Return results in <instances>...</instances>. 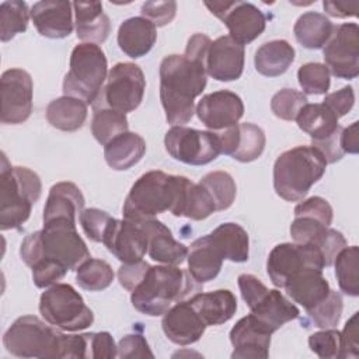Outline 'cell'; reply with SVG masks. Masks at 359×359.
Here are the masks:
<instances>
[{"label": "cell", "mask_w": 359, "mask_h": 359, "mask_svg": "<svg viewBox=\"0 0 359 359\" xmlns=\"http://www.w3.org/2000/svg\"><path fill=\"white\" fill-rule=\"evenodd\" d=\"M212 39L194 34L184 55H168L160 63V101L165 119L172 126H184L195 114V98L208 83L206 56Z\"/></svg>", "instance_id": "6da1fadb"}, {"label": "cell", "mask_w": 359, "mask_h": 359, "mask_svg": "<svg viewBox=\"0 0 359 359\" xmlns=\"http://www.w3.org/2000/svg\"><path fill=\"white\" fill-rule=\"evenodd\" d=\"M20 257L29 268L42 259H52L69 271H77L84 261L91 258L84 240L77 233L76 223L67 220L43 223L42 230L25 236Z\"/></svg>", "instance_id": "7a4b0ae2"}, {"label": "cell", "mask_w": 359, "mask_h": 359, "mask_svg": "<svg viewBox=\"0 0 359 359\" xmlns=\"http://www.w3.org/2000/svg\"><path fill=\"white\" fill-rule=\"evenodd\" d=\"M201 289L202 285L177 265H150L132 290L130 302L139 313L157 317L163 316L172 303L185 300Z\"/></svg>", "instance_id": "3957f363"}, {"label": "cell", "mask_w": 359, "mask_h": 359, "mask_svg": "<svg viewBox=\"0 0 359 359\" xmlns=\"http://www.w3.org/2000/svg\"><path fill=\"white\" fill-rule=\"evenodd\" d=\"M324 154L314 146H296L283 151L273 164V188L287 202L302 201L321 180L327 168Z\"/></svg>", "instance_id": "277c9868"}, {"label": "cell", "mask_w": 359, "mask_h": 359, "mask_svg": "<svg viewBox=\"0 0 359 359\" xmlns=\"http://www.w3.org/2000/svg\"><path fill=\"white\" fill-rule=\"evenodd\" d=\"M42 184L36 172L27 167H13L1 153L0 164V230L20 229L38 202Z\"/></svg>", "instance_id": "5b68a950"}, {"label": "cell", "mask_w": 359, "mask_h": 359, "mask_svg": "<svg viewBox=\"0 0 359 359\" xmlns=\"http://www.w3.org/2000/svg\"><path fill=\"white\" fill-rule=\"evenodd\" d=\"M178 175L151 170L140 175L132 185L123 208V219L143 222L171 210L177 196Z\"/></svg>", "instance_id": "8992f818"}, {"label": "cell", "mask_w": 359, "mask_h": 359, "mask_svg": "<svg viewBox=\"0 0 359 359\" xmlns=\"http://www.w3.org/2000/svg\"><path fill=\"white\" fill-rule=\"evenodd\" d=\"M108 77L104 50L95 43H79L70 55V69L63 80V95L74 97L93 105Z\"/></svg>", "instance_id": "52a82bcc"}, {"label": "cell", "mask_w": 359, "mask_h": 359, "mask_svg": "<svg viewBox=\"0 0 359 359\" xmlns=\"http://www.w3.org/2000/svg\"><path fill=\"white\" fill-rule=\"evenodd\" d=\"M62 332L35 316L18 317L3 335L6 351L18 358L59 359Z\"/></svg>", "instance_id": "ba28073f"}, {"label": "cell", "mask_w": 359, "mask_h": 359, "mask_svg": "<svg viewBox=\"0 0 359 359\" xmlns=\"http://www.w3.org/2000/svg\"><path fill=\"white\" fill-rule=\"evenodd\" d=\"M43 320L60 331H80L94 323V313L83 296L69 283H55L39 297Z\"/></svg>", "instance_id": "9c48e42d"}, {"label": "cell", "mask_w": 359, "mask_h": 359, "mask_svg": "<svg viewBox=\"0 0 359 359\" xmlns=\"http://www.w3.org/2000/svg\"><path fill=\"white\" fill-rule=\"evenodd\" d=\"M146 79L143 70L129 62H119L108 73L107 81L93 104L94 108H111L128 114L135 111L143 101Z\"/></svg>", "instance_id": "30bf717a"}, {"label": "cell", "mask_w": 359, "mask_h": 359, "mask_svg": "<svg viewBox=\"0 0 359 359\" xmlns=\"http://www.w3.org/2000/svg\"><path fill=\"white\" fill-rule=\"evenodd\" d=\"M167 153L177 161L189 165H205L222 154L220 139L213 130L172 126L164 136Z\"/></svg>", "instance_id": "8fae6325"}, {"label": "cell", "mask_w": 359, "mask_h": 359, "mask_svg": "<svg viewBox=\"0 0 359 359\" xmlns=\"http://www.w3.org/2000/svg\"><path fill=\"white\" fill-rule=\"evenodd\" d=\"M325 266L321 251L311 244L282 243L275 245L266 259V272L276 287L285 285L296 275L309 271H323Z\"/></svg>", "instance_id": "7c38bea8"}, {"label": "cell", "mask_w": 359, "mask_h": 359, "mask_svg": "<svg viewBox=\"0 0 359 359\" xmlns=\"http://www.w3.org/2000/svg\"><path fill=\"white\" fill-rule=\"evenodd\" d=\"M323 57L330 74L351 80L359 74V27L355 22L334 25L323 46Z\"/></svg>", "instance_id": "4fadbf2b"}, {"label": "cell", "mask_w": 359, "mask_h": 359, "mask_svg": "<svg viewBox=\"0 0 359 359\" xmlns=\"http://www.w3.org/2000/svg\"><path fill=\"white\" fill-rule=\"evenodd\" d=\"M1 123L20 125L32 112L34 84L28 72L8 69L1 74Z\"/></svg>", "instance_id": "5bb4252c"}, {"label": "cell", "mask_w": 359, "mask_h": 359, "mask_svg": "<svg viewBox=\"0 0 359 359\" xmlns=\"http://www.w3.org/2000/svg\"><path fill=\"white\" fill-rule=\"evenodd\" d=\"M102 244L115 255L122 264H132L142 261L147 252V236L140 223L114 219L111 220Z\"/></svg>", "instance_id": "9a60e30c"}, {"label": "cell", "mask_w": 359, "mask_h": 359, "mask_svg": "<svg viewBox=\"0 0 359 359\" xmlns=\"http://www.w3.org/2000/svg\"><path fill=\"white\" fill-rule=\"evenodd\" d=\"M275 331L252 313L240 318L230 331L233 359H266Z\"/></svg>", "instance_id": "2e32d148"}, {"label": "cell", "mask_w": 359, "mask_h": 359, "mask_svg": "<svg viewBox=\"0 0 359 359\" xmlns=\"http://www.w3.org/2000/svg\"><path fill=\"white\" fill-rule=\"evenodd\" d=\"M195 112L208 129L219 132L238 123L244 115V104L236 93L219 90L203 95Z\"/></svg>", "instance_id": "e0dca14e"}, {"label": "cell", "mask_w": 359, "mask_h": 359, "mask_svg": "<svg viewBox=\"0 0 359 359\" xmlns=\"http://www.w3.org/2000/svg\"><path fill=\"white\" fill-rule=\"evenodd\" d=\"M289 230L294 243L316 245L323 254L325 266H331L337 254L346 247V240L341 231L309 216H294Z\"/></svg>", "instance_id": "ac0fdd59"}, {"label": "cell", "mask_w": 359, "mask_h": 359, "mask_svg": "<svg viewBox=\"0 0 359 359\" xmlns=\"http://www.w3.org/2000/svg\"><path fill=\"white\" fill-rule=\"evenodd\" d=\"M216 133L220 139L222 153L231 156V158L240 163L254 161L264 153L265 133L254 123H237Z\"/></svg>", "instance_id": "d6986e66"}, {"label": "cell", "mask_w": 359, "mask_h": 359, "mask_svg": "<svg viewBox=\"0 0 359 359\" xmlns=\"http://www.w3.org/2000/svg\"><path fill=\"white\" fill-rule=\"evenodd\" d=\"M244 45L230 35L212 41L206 56V73L217 81H233L241 77L244 70Z\"/></svg>", "instance_id": "ffe728a7"}, {"label": "cell", "mask_w": 359, "mask_h": 359, "mask_svg": "<svg viewBox=\"0 0 359 359\" xmlns=\"http://www.w3.org/2000/svg\"><path fill=\"white\" fill-rule=\"evenodd\" d=\"M206 324L188 300L177 302L170 307L161 320L165 337L177 345H191L203 335Z\"/></svg>", "instance_id": "44dd1931"}, {"label": "cell", "mask_w": 359, "mask_h": 359, "mask_svg": "<svg viewBox=\"0 0 359 359\" xmlns=\"http://www.w3.org/2000/svg\"><path fill=\"white\" fill-rule=\"evenodd\" d=\"M73 3L62 0L38 1L31 7V20L36 31L46 38L62 39L72 34Z\"/></svg>", "instance_id": "7402d4cb"}, {"label": "cell", "mask_w": 359, "mask_h": 359, "mask_svg": "<svg viewBox=\"0 0 359 359\" xmlns=\"http://www.w3.org/2000/svg\"><path fill=\"white\" fill-rule=\"evenodd\" d=\"M222 21L227 27L230 36L241 45L257 39L266 27L265 14L252 3L245 1H231Z\"/></svg>", "instance_id": "603a6c76"}, {"label": "cell", "mask_w": 359, "mask_h": 359, "mask_svg": "<svg viewBox=\"0 0 359 359\" xmlns=\"http://www.w3.org/2000/svg\"><path fill=\"white\" fill-rule=\"evenodd\" d=\"M147 236V254L165 265H180L188 257V247L172 237L171 230L157 219L139 222Z\"/></svg>", "instance_id": "cb8c5ba5"}, {"label": "cell", "mask_w": 359, "mask_h": 359, "mask_svg": "<svg viewBox=\"0 0 359 359\" xmlns=\"http://www.w3.org/2000/svg\"><path fill=\"white\" fill-rule=\"evenodd\" d=\"M170 212L177 217L203 220L216 212V205L210 194L201 184L178 175L177 196Z\"/></svg>", "instance_id": "d4e9b609"}, {"label": "cell", "mask_w": 359, "mask_h": 359, "mask_svg": "<svg viewBox=\"0 0 359 359\" xmlns=\"http://www.w3.org/2000/svg\"><path fill=\"white\" fill-rule=\"evenodd\" d=\"M84 196L76 184L70 181L56 182L52 185L43 208V223L53 220L76 223V217L84 210Z\"/></svg>", "instance_id": "484cf974"}, {"label": "cell", "mask_w": 359, "mask_h": 359, "mask_svg": "<svg viewBox=\"0 0 359 359\" xmlns=\"http://www.w3.org/2000/svg\"><path fill=\"white\" fill-rule=\"evenodd\" d=\"M76 32L77 38L87 43H102L107 41L111 22L108 15L102 11L101 1H74Z\"/></svg>", "instance_id": "4316f807"}, {"label": "cell", "mask_w": 359, "mask_h": 359, "mask_svg": "<svg viewBox=\"0 0 359 359\" xmlns=\"http://www.w3.org/2000/svg\"><path fill=\"white\" fill-rule=\"evenodd\" d=\"M156 39L157 31L154 24L142 15L125 20L118 29V45L132 59L147 55L154 46Z\"/></svg>", "instance_id": "83f0119b"}, {"label": "cell", "mask_w": 359, "mask_h": 359, "mask_svg": "<svg viewBox=\"0 0 359 359\" xmlns=\"http://www.w3.org/2000/svg\"><path fill=\"white\" fill-rule=\"evenodd\" d=\"M191 306L202 317L206 325H220L227 323L237 310V299L229 289L195 293L189 300Z\"/></svg>", "instance_id": "f1b7e54d"}, {"label": "cell", "mask_w": 359, "mask_h": 359, "mask_svg": "<svg viewBox=\"0 0 359 359\" xmlns=\"http://www.w3.org/2000/svg\"><path fill=\"white\" fill-rule=\"evenodd\" d=\"M188 272L201 285L213 280L223 265V258L209 234L196 238L188 248Z\"/></svg>", "instance_id": "f546056e"}, {"label": "cell", "mask_w": 359, "mask_h": 359, "mask_svg": "<svg viewBox=\"0 0 359 359\" xmlns=\"http://www.w3.org/2000/svg\"><path fill=\"white\" fill-rule=\"evenodd\" d=\"M286 294L303 306L307 311L321 303L330 293L331 287L328 280L323 276V271L309 269L292 278L283 287Z\"/></svg>", "instance_id": "4dcf8cb0"}, {"label": "cell", "mask_w": 359, "mask_h": 359, "mask_svg": "<svg viewBox=\"0 0 359 359\" xmlns=\"http://www.w3.org/2000/svg\"><path fill=\"white\" fill-rule=\"evenodd\" d=\"M251 313L278 331L286 323L296 320L300 314L296 304H293L278 289H268L251 307Z\"/></svg>", "instance_id": "1f68e13d"}, {"label": "cell", "mask_w": 359, "mask_h": 359, "mask_svg": "<svg viewBox=\"0 0 359 359\" xmlns=\"http://www.w3.org/2000/svg\"><path fill=\"white\" fill-rule=\"evenodd\" d=\"M146 153L144 139L135 132H125L114 137L104 146V158L107 164L116 171L132 168Z\"/></svg>", "instance_id": "d6a6232c"}, {"label": "cell", "mask_w": 359, "mask_h": 359, "mask_svg": "<svg viewBox=\"0 0 359 359\" xmlns=\"http://www.w3.org/2000/svg\"><path fill=\"white\" fill-rule=\"evenodd\" d=\"M209 237L223 259L245 262L250 255V240L247 231L237 223L227 222L217 226Z\"/></svg>", "instance_id": "836d02e7"}, {"label": "cell", "mask_w": 359, "mask_h": 359, "mask_svg": "<svg viewBox=\"0 0 359 359\" xmlns=\"http://www.w3.org/2000/svg\"><path fill=\"white\" fill-rule=\"evenodd\" d=\"M294 53V48L285 39L265 42L255 52V70L266 77H278L293 63Z\"/></svg>", "instance_id": "e575fe53"}, {"label": "cell", "mask_w": 359, "mask_h": 359, "mask_svg": "<svg viewBox=\"0 0 359 359\" xmlns=\"http://www.w3.org/2000/svg\"><path fill=\"white\" fill-rule=\"evenodd\" d=\"M88 114V105L74 97L62 95L52 100L46 107V119L48 122L63 132L79 130Z\"/></svg>", "instance_id": "d590c367"}, {"label": "cell", "mask_w": 359, "mask_h": 359, "mask_svg": "<svg viewBox=\"0 0 359 359\" xmlns=\"http://www.w3.org/2000/svg\"><path fill=\"white\" fill-rule=\"evenodd\" d=\"M338 116L325 104H306L297 114V126L306 132L313 142L324 140L339 128Z\"/></svg>", "instance_id": "8d00e7d4"}, {"label": "cell", "mask_w": 359, "mask_h": 359, "mask_svg": "<svg viewBox=\"0 0 359 359\" xmlns=\"http://www.w3.org/2000/svg\"><path fill=\"white\" fill-rule=\"evenodd\" d=\"M334 24L324 14L317 11L303 13L293 27L296 41L307 49H320L330 39Z\"/></svg>", "instance_id": "74e56055"}, {"label": "cell", "mask_w": 359, "mask_h": 359, "mask_svg": "<svg viewBox=\"0 0 359 359\" xmlns=\"http://www.w3.org/2000/svg\"><path fill=\"white\" fill-rule=\"evenodd\" d=\"M335 276L341 292L359 296V250L356 245L344 247L334 259Z\"/></svg>", "instance_id": "f35d334b"}, {"label": "cell", "mask_w": 359, "mask_h": 359, "mask_svg": "<svg viewBox=\"0 0 359 359\" xmlns=\"http://www.w3.org/2000/svg\"><path fill=\"white\" fill-rule=\"evenodd\" d=\"M128 132L126 115L111 108H94L91 133L100 144H107L121 133Z\"/></svg>", "instance_id": "ab89813d"}, {"label": "cell", "mask_w": 359, "mask_h": 359, "mask_svg": "<svg viewBox=\"0 0 359 359\" xmlns=\"http://www.w3.org/2000/svg\"><path fill=\"white\" fill-rule=\"evenodd\" d=\"M114 271L104 259L88 258L76 271V282L84 290L98 292L107 289L114 280Z\"/></svg>", "instance_id": "60d3db41"}, {"label": "cell", "mask_w": 359, "mask_h": 359, "mask_svg": "<svg viewBox=\"0 0 359 359\" xmlns=\"http://www.w3.org/2000/svg\"><path fill=\"white\" fill-rule=\"evenodd\" d=\"M31 11L25 1L11 0L0 4V38L1 42L13 39L27 29Z\"/></svg>", "instance_id": "b9f144b4"}, {"label": "cell", "mask_w": 359, "mask_h": 359, "mask_svg": "<svg viewBox=\"0 0 359 359\" xmlns=\"http://www.w3.org/2000/svg\"><path fill=\"white\" fill-rule=\"evenodd\" d=\"M199 184L210 194L215 201L216 210L229 209L237 195V187L233 177L226 171L208 172Z\"/></svg>", "instance_id": "7bdbcfd3"}, {"label": "cell", "mask_w": 359, "mask_h": 359, "mask_svg": "<svg viewBox=\"0 0 359 359\" xmlns=\"http://www.w3.org/2000/svg\"><path fill=\"white\" fill-rule=\"evenodd\" d=\"M297 80L303 94L320 95L330 90V70L325 65L309 62L299 67Z\"/></svg>", "instance_id": "ee69618b"}, {"label": "cell", "mask_w": 359, "mask_h": 359, "mask_svg": "<svg viewBox=\"0 0 359 359\" xmlns=\"http://www.w3.org/2000/svg\"><path fill=\"white\" fill-rule=\"evenodd\" d=\"M342 309L344 302L341 294L337 290L331 289L328 296L321 303L307 310V314L316 327L325 330L338 325L342 316Z\"/></svg>", "instance_id": "f6af8a7d"}, {"label": "cell", "mask_w": 359, "mask_h": 359, "mask_svg": "<svg viewBox=\"0 0 359 359\" xmlns=\"http://www.w3.org/2000/svg\"><path fill=\"white\" fill-rule=\"evenodd\" d=\"M307 104V97L293 88H282L273 94L271 109L275 116L283 121H294L299 111Z\"/></svg>", "instance_id": "bcb514c9"}, {"label": "cell", "mask_w": 359, "mask_h": 359, "mask_svg": "<svg viewBox=\"0 0 359 359\" xmlns=\"http://www.w3.org/2000/svg\"><path fill=\"white\" fill-rule=\"evenodd\" d=\"M309 346L321 359H337L341 353V332L334 328L317 331L309 337Z\"/></svg>", "instance_id": "7dc6e473"}, {"label": "cell", "mask_w": 359, "mask_h": 359, "mask_svg": "<svg viewBox=\"0 0 359 359\" xmlns=\"http://www.w3.org/2000/svg\"><path fill=\"white\" fill-rule=\"evenodd\" d=\"M79 220L81 224V229L84 231V234L94 243H102L104 240V234L112 220V217L97 208H90V209H84L80 215H79Z\"/></svg>", "instance_id": "c3c4849f"}, {"label": "cell", "mask_w": 359, "mask_h": 359, "mask_svg": "<svg viewBox=\"0 0 359 359\" xmlns=\"http://www.w3.org/2000/svg\"><path fill=\"white\" fill-rule=\"evenodd\" d=\"M31 269H32V280L35 286L39 289H45L57 283L69 272L66 266L52 259H42L36 262L34 266H31Z\"/></svg>", "instance_id": "681fc988"}, {"label": "cell", "mask_w": 359, "mask_h": 359, "mask_svg": "<svg viewBox=\"0 0 359 359\" xmlns=\"http://www.w3.org/2000/svg\"><path fill=\"white\" fill-rule=\"evenodd\" d=\"M294 216H309L318 220L324 226H330L334 213L328 201L321 196H311L294 208Z\"/></svg>", "instance_id": "f907efd6"}, {"label": "cell", "mask_w": 359, "mask_h": 359, "mask_svg": "<svg viewBox=\"0 0 359 359\" xmlns=\"http://www.w3.org/2000/svg\"><path fill=\"white\" fill-rule=\"evenodd\" d=\"M142 17L147 18L154 27H164L170 24L177 13V3L170 1H146L140 8Z\"/></svg>", "instance_id": "816d5d0a"}, {"label": "cell", "mask_w": 359, "mask_h": 359, "mask_svg": "<svg viewBox=\"0 0 359 359\" xmlns=\"http://www.w3.org/2000/svg\"><path fill=\"white\" fill-rule=\"evenodd\" d=\"M116 356L121 359L154 358L146 338L140 334L125 335L116 345Z\"/></svg>", "instance_id": "f5cc1de1"}, {"label": "cell", "mask_w": 359, "mask_h": 359, "mask_svg": "<svg viewBox=\"0 0 359 359\" xmlns=\"http://www.w3.org/2000/svg\"><path fill=\"white\" fill-rule=\"evenodd\" d=\"M90 335L91 332L67 335L62 332L59 359L60 358H90Z\"/></svg>", "instance_id": "db71d44e"}, {"label": "cell", "mask_w": 359, "mask_h": 359, "mask_svg": "<svg viewBox=\"0 0 359 359\" xmlns=\"http://www.w3.org/2000/svg\"><path fill=\"white\" fill-rule=\"evenodd\" d=\"M358 317L359 313H353L352 317L346 321L344 330L341 331V353L339 358H359V330H358Z\"/></svg>", "instance_id": "11a10c76"}, {"label": "cell", "mask_w": 359, "mask_h": 359, "mask_svg": "<svg viewBox=\"0 0 359 359\" xmlns=\"http://www.w3.org/2000/svg\"><path fill=\"white\" fill-rule=\"evenodd\" d=\"M323 104H325L338 118L346 115L355 104V93L352 86H345L341 90L325 95Z\"/></svg>", "instance_id": "9f6ffc18"}, {"label": "cell", "mask_w": 359, "mask_h": 359, "mask_svg": "<svg viewBox=\"0 0 359 359\" xmlns=\"http://www.w3.org/2000/svg\"><path fill=\"white\" fill-rule=\"evenodd\" d=\"M116 358V345L109 332H91L90 335V359Z\"/></svg>", "instance_id": "6f0895ef"}, {"label": "cell", "mask_w": 359, "mask_h": 359, "mask_svg": "<svg viewBox=\"0 0 359 359\" xmlns=\"http://www.w3.org/2000/svg\"><path fill=\"white\" fill-rule=\"evenodd\" d=\"M149 266H150V264H147L143 259L137 261V262H132V264H122L118 269V280H119L121 286L123 289L132 292L135 289V286L140 282V279L143 278V275Z\"/></svg>", "instance_id": "680465c9"}, {"label": "cell", "mask_w": 359, "mask_h": 359, "mask_svg": "<svg viewBox=\"0 0 359 359\" xmlns=\"http://www.w3.org/2000/svg\"><path fill=\"white\" fill-rule=\"evenodd\" d=\"M341 130H342V126H339L335 133H332L330 137H327L324 140H317V142L311 140V146L317 147L324 154L327 163H330V164L339 161L342 158V156L345 154L341 149V142H339Z\"/></svg>", "instance_id": "91938a15"}, {"label": "cell", "mask_w": 359, "mask_h": 359, "mask_svg": "<svg viewBox=\"0 0 359 359\" xmlns=\"http://www.w3.org/2000/svg\"><path fill=\"white\" fill-rule=\"evenodd\" d=\"M323 7L325 13L331 17L337 18H346V17H355L358 14V3H345V1H323Z\"/></svg>", "instance_id": "94428289"}, {"label": "cell", "mask_w": 359, "mask_h": 359, "mask_svg": "<svg viewBox=\"0 0 359 359\" xmlns=\"http://www.w3.org/2000/svg\"><path fill=\"white\" fill-rule=\"evenodd\" d=\"M358 123L353 122L352 125L342 128L339 142H341V149L344 153L349 154H356L359 151V142H358Z\"/></svg>", "instance_id": "6125c7cd"}]
</instances>
